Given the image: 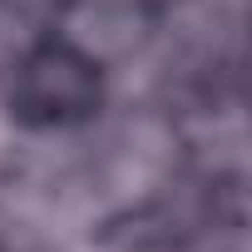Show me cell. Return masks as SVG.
<instances>
[{
	"label": "cell",
	"mask_w": 252,
	"mask_h": 252,
	"mask_svg": "<svg viewBox=\"0 0 252 252\" xmlns=\"http://www.w3.org/2000/svg\"><path fill=\"white\" fill-rule=\"evenodd\" d=\"M99 104V74L84 55L64 50V45H45L40 55L25 60L20 69V89H15V109L30 124H69L84 119Z\"/></svg>",
	"instance_id": "obj_1"
}]
</instances>
